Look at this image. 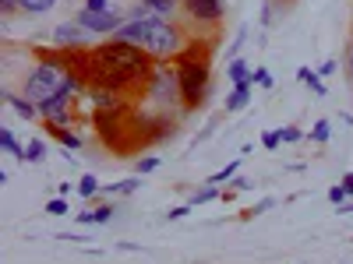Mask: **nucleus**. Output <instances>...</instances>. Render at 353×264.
<instances>
[{"label": "nucleus", "mask_w": 353, "mask_h": 264, "mask_svg": "<svg viewBox=\"0 0 353 264\" xmlns=\"http://www.w3.org/2000/svg\"><path fill=\"white\" fill-rule=\"evenodd\" d=\"M113 36L131 39L141 50H149L156 60H173L176 53L184 50V36L173 21H166L163 14H145V18H128Z\"/></svg>", "instance_id": "nucleus-1"}, {"label": "nucleus", "mask_w": 353, "mask_h": 264, "mask_svg": "<svg viewBox=\"0 0 353 264\" xmlns=\"http://www.w3.org/2000/svg\"><path fill=\"white\" fill-rule=\"evenodd\" d=\"M173 67L181 74V92H184V109H198L209 96L212 85V64H209V43H188L173 56Z\"/></svg>", "instance_id": "nucleus-2"}, {"label": "nucleus", "mask_w": 353, "mask_h": 264, "mask_svg": "<svg viewBox=\"0 0 353 264\" xmlns=\"http://www.w3.org/2000/svg\"><path fill=\"white\" fill-rule=\"evenodd\" d=\"M68 81H74V74L61 64V60H50V56H39V64L25 74V81H21V92L32 99V102H43V99H50V96H57L61 88L68 85Z\"/></svg>", "instance_id": "nucleus-3"}, {"label": "nucleus", "mask_w": 353, "mask_h": 264, "mask_svg": "<svg viewBox=\"0 0 353 264\" xmlns=\"http://www.w3.org/2000/svg\"><path fill=\"white\" fill-rule=\"evenodd\" d=\"M145 96H149L159 109H184V92H181V74H176L173 60H159L156 64V74L145 88Z\"/></svg>", "instance_id": "nucleus-4"}, {"label": "nucleus", "mask_w": 353, "mask_h": 264, "mask_svg": "<svg viewBox=\"0 0 353 264\" xmlns=\"http://www.w3.org/2000/svg\"><path fill=\"white\" fill-rule=\"evenodd\" d=\"M74 18H78L85 28H92L96 36H113L117 28L128 21V14H124V11H117V8H103V11H88V8H81Z\"/></svg>", "instance_id": "nucleus-5"}, {"label": "nucleus", "mask_w": 353, "mask_h": 264, "mask_svg": "<svg viewBox=\"0 0 353 264\" xmlns=\"http://www.w3.org/2000/svg\"><path fill=\"white\" fill-rule=\"evenodd\" d=\"M92 39H96V32H92V28H85L78 18L61 21L53 28V43L57 46H92Z\"/></svg>", "instance_id": "nucleus-6"}, {"label": "nucleus", "mask_w": 353, "mask_h": 264, "mask_svg": "<svg viewBox=\"0 0 353 264\" xmlns=\"http://www.w3.org/2000/svg\"><path fill=\"white\" fill-rule=\"evenodd\" d=\"M184 14L194 25H219V18L226 14L223 0H184Z\"/></svg>", "instance_id": "nucleus-7"}, {"label": "nucleus", "mask_w": 353, "mask_h": 264, "mask_svg": "<svg viewBox=\"0 0 353 264\" xmlns=\"http://www.w3.org/2000/svg\"><path fill=\"white\" fill-rule=\"evenodd\" d=\"M0 99H4V102L21 116V120H36V116H39V102H32L25 92H21V96H14V92H8V88H4V92H0Z\"/></svg>", "instance_id": "nucleus-8"}, {"label": "nucleus", "mask_w": 353, "mask_h": 264, "mask_svg": "<svg viewBox=\"0 0 353 264\" xmlns=\"http://www.w3.org/2000/svg\"><path fill=\"white\" fill-rule=\"evenodd\" d=\"M251 92H254V81L248 78V81H241V85H233V92L226 96V113H241L248 102H251Z\"/></svg>", "instance_id": "nucleus-9"}, {"label": "nucleus", "mask_w": 353, "mask_h": 264, "mask_svg": "<svg viewBox=\"0 0 353 264\" xmlns=\"http://www.w3.org/2000/svg\"><path fill=\"white\" fill-rule=\"evenodd\" d=\"M138 187H141V173L128 176V180H117V184H110V187H103L99 194H103V197H128V194H134Z\"/></svg>", "instance_id": "nucleus-10"}, {"label": "nucleus", "mask_w": 353, "mask_h": 264, "mask_svg": "<svg viewBox=\"0 0 353 264\" xmlns=\"http://www.w3.org/2000/svg\"><path fill=\"white\" fill-rule=\"evenodd\" d=\"M81 226H106L113 219V204H103V208H81V215H74Z\"/></svg>", "instance_id": "nucleus-11"}, {"label": "nucleus", "mask_w": 353, "mask_h": 264, "mask_svg": "<svg viewBox=\"0 0 353 264\" xmlns=\"http://www.w3.org/2000/svg\"><path fill=\"white\" fill-rule=\"evenodd\" d=\"M0 148H4L11 159H21V162H25V148L18 144V138H14L11 127H0Z\"/></svg>", "instance_id": "nucleus-12"}, {"label": "nucleus", "mask_w": 353, "mask_h": 264, "mask_svg": "<svg viewBox=\"0 0 353 264\" xmlns=\"http://www.w3.org/2000/svg\"><path fill=\"white\" fill-rule=\"evenodd\" d=\"M226 78H230V85H241V81H248V78H251L248 60H241V56H233V60L226 64Z\"/></svg>", "instance_id": "nucleus-13"}, {"label": "nucleus", "mask_w": 353, "mask_h": 264, "mask_svg": "<svg viewBox=\"0 0 353 264\" xmlns=\"http://www.w3.org/2000/svg\"><path fill=\"white\" fill-rule=\"evenodd\" d=\"M138 4L149 8L152 14H163V18H166V14H173L176 8H184V0H138Z\"/></svg>", "instance_id": "nucleus-14"}, {"label": "nucleus", "mask_w": 353, "mask_h": 264, "mask_svg": "<svg viewBox=\"0 0 353 264\" xmlns=\"http://www.w3.org/2000/svg\"><path fill=\"white\" fill-rule=\"evenodd\" d=\"M50 134H53L57 141H61L64 148H71V152H74V148H81V144H85V141H81L78 134H71V127H57V124H50Z\"/></svg>", "instance_id": "nucleus-15"}, {"label": "nucleus", "mask_w": 353, "mask_h": 264, "mask_svg": "<svg viewBox=\"0 0 353 264\" xmlns=\"http://www.w3.org/2000/svg\"><path fill=\"white\" fill-rule=\"evenodd\" d=\"M297 81H301V85H311V92H314V96H325V81H321V74H318V71L301 67V71H297Z\"/></svg>", "instance_id": "nucleus-16"}, {"label": "nucleus", "mask_w": 353, "mask_h": 264, "mask_svg": "<svg viewBox=\"0 0 353 264\" xmlns=\"http://www.w3.org/2000/svg\"><path fill=\"white\" fill-rule=\"evenodd\" d=\"M216 197H223V190H219V184H205L201 190H194L191 194V204H194V208H198V204H209V201H216Z\"/></svg>", "instance_id": "nucleus-17"}, {"label": "nucleus", "mask_w": 353, "mask_h": 264, "mask_svg": "<svg viewBox=\"0 0 353 264\" xmlns=\"http://www.w3.org/2000/svg\"><path fill=\"white\" fill-rule=\"evenodd\" d=\"M241 162H244V159H230V162H226L219 173H212V176H209V180H212V184H230L233 176L241 173Z\"/></svg>", "instance_id": "nucleus-18"}, {"label": "nucleus", "mask_w": 353, "mask_h": 264, "mask_svg": "<svg viewBox=\"0 0 353 264\" xmlns=\"http://www.w3.org/2000/svg\"><path fill=\"white\" fill-rule=\"evenodd\" d=\"M21 4V14H46L57 8V0H18Z\"/></svg>", "instance_id": "nucleus-19"}, {"label": "nucleus", "mask_w": 353, "mask_h": 264, "mask_svg": "<svg viewBox=\"0 0 353 264\" xmlns=\"http://www.w3.org/2000/svg\"><path fill=\"white\" fill-rule=\"evenodd\" d=\"M74 190H78V194H81V197L88 201V197H96V194H99L103 187H99V180H96V176H92V173H85V176H81V180H78V187H74Z\"/></svg>", "instance_id": "nucleus-20"}, {"label": "nucleus", "mask_w": 353, "mask_h": 264, "mask_svg": "<svg viewBox=\"0 0 353 264\" xmlns=\"http://www.w3.org/2000/svg\"><path fill=\"white\" fill-rule=\"evenodd\" d=\"M332 138V124L329 120H318L311 131H307V141H314V144H325Z\"/></svg>", "instance_id": "nucleus-21"}, {"label": "nucleus", "mask_w": 353, "mask_h": 264, "mask_svg": "<svg viewBox=\"0 0 353 264\" xmlns=\"http://www.w3.org/2000/svg\"><path fill=\"white\" fill-rule=\"evenodd\" d=\"M43 155H46V141L32 138V141L25 144V162H43Z\"/></svg>", "instance_id": "nucleus-22"}, {"label": "nucleus", "mask_w": 353, "mask_h": 264, "mask_svg": "<svg viewBox=\"0 0 353 264\" xmlns=\"http://www.w3.org/2000/svg\"><path fill=\"white\" fill-rule=\"evenodd\" d=\"M244 43H248V25H241V28H237V36H233V43L226 46V60H233V56H241Z\"/></svg>", "instance_id": "nucleus-23"}, {"label": "nucleus", "mask_w": 353, "mask_h": 264, "mask_svg": "<svg viewBox=\"0 0 353 264\" xmlns=\"http://www.w3.org/2000/svg\"><path fill=\"white\" fill-rule=\"evenodd\" d=\"M159 166H163V159H159V155H145V159H138V162H134V173L149 176V173H156Z\"/></svg>", "instance_id": "nucleus-24"}, {"label": "nucleus", "mask_w": 353, "mask_h": 264, "mask_svg": "<svg viewBox=\"0 0 353 264\" xmlns=\"http://www.w3.org/2000/svg\"><path fill=\"white\" fill-rule=\"evenodd\" d=\"M279 144H283V134H279V127H276V131H265V134H261V148H269V152H276Z\"/></svg>", "instance_id": "nucleus-25"}, {"label": "nucleus", "mask_w": 353, "mask_h": 264, "mask_svg": "<svg viewBox=\"0 0 353 264\" xmlns=\"http://www.w3.org/2000/svg\"><path fill=\"white\" fill-rule=\"evenodd\" d=\"M279 134H283V144H297V141H304V138H307L301 127H293V124H290V127H279Z\"/></svg>", "instance_id": "nucleus-26"}, {"label": "nucleus", "mask_w": 353, "mask_h": 264, "mask_svg": "<svg viewBox=\"0 0 353 264\" xmlns=\"http://www.w3.org/2000/svg\"><path fill=\"white\" fill-rule=\"evenodd\" d=\"M46 215H68V197H64V194H57V197L46 204Z\"/></svg>", "instance_id": "nucleus-27"}, {"label": "nucleus", "mask_w": 353, "mask_h": 264, "mask_svg": "<svg viewBox=\"0 0 353 264\" xmlns=\"http://www.w3.org/2000/svg\"><path fill=\"white\" fill-rule=\"evenodd\" d=\"M251 81L261 85V88H272V71H269V67H254V71H251Z\"/></svg>", "instance_id": "nucleus-28"}, {"label": "nucleus", "mask_w": 353, "mask_h": 264, "mask_svg": "<svg viewBox=\"0 0 353 264\" xmlns=\"http://www.w3.org/2000/svg\"><path fill=\"white\" fill-rule=\"evenodd\" d=\"M269 208H276V197H261L254 208H248L244 212V219H254V215H261V212H269Z\"/></svg>", "instance_id": "nucleus-29"}, {"label": "nucleus", "mask_w": 353, "mask_h": 264, "mask_svg": "<svg viewBox=\"0 0 353 264\" xmlns=\"http://www.w3.org/2000/svg\"><path fill=\"white\" fill-rule=\"evenodd\" d=\"M191 208H194L191 201H188V204H176V208H170V212H166V219H170V222H176V219H184V215H191Z\"/></svg>", "instance_id": "nucleus-30"}, {"label": "nucleus", "mask_w": 353, "mask_h": 264, "mask_svg": "<svg viewBox=\"0 0 353 264\" xmlns=\"http://www.w3.org/2000/svg\"><path fill=\"white\" fill-rule=\"evenodd\" d=\"M18 11H21L18 0H0V14H4V18H14Z\"/></svg>", "instance_id": "nucleus-31"}, {"label": "nucleus", "mask_w": 353, "mask_h": 264, "mask_svg": "<svg viewBox=\"0 0 353 264\" xmlns=\"http://www.w3.org/2000/svg\"><path fill=\"white\" fill-rule=\"evenodd\" d=\"M346 197H350V194H346V187H343V184H336V187L329 190V201H332V204H343Z\"/></svg>", "instance_id": "nucleus-32"}, {"label": "nucleus", "mask_w": 353, "mask_h": 264, "mask_svg": "<svg viewBox=\"0 0 353 264\" xmlns=\"http://www.w3.org/2000/svg\"><path fill=\"white\" fill-rule=\"evenodd\" d=\"M81 8H88V11H103V8H113V4H110V0H85Z\"/></svg>", "instance_id": "nucleus-33"}, {"label": "nucleus", "mask_w": 353, "mask_h": 264, "mask_svg": "<svg viewBox=\"0 0 353 264\" xmlns=\"http://www.w3.org/2000/svg\"><path fill=\"white\" fill-rule=\"evenodd\" d=\"M230 187H233V190H248L251 184H248V176H233V180H230Z\"/></svg>", "instance_id": "nucleus-34"}, {"label": "nucleus", "mask_w": 353, "mask_h": 264, "mask_svg": "<svg viewBox=\"0 0 353 264\" xmlns=\"http://www.w3.org/2000/svg\"><path fill=\"white\" fill-rule=\"evenodd\" d=\"M318 74H321V78H329V74H336V60H325V64L318 67Z\"/></svg>", "instance_id": "nucleus-35"}, {"label": "nucleus", "mask_w": 353, "mask_h": 264, "mask_svg": "<svg viewBox=\"0 0 353 264\" xmlns=\"http://www.w3.org/2000/svg\"><path fill=\"white\" fill-rule=\"evenodd\" d=\"M346 71H350V81H353V43L346 46Z\"/></svg>", "instance_id": "nucleus-36"}, {"label": "nucleus", "mask_w": 353, "mask_h": 264, "mask_svg": "<svg viewBox=\"0 0 353 264\" xmlns=\"http://www.w3.org/2000/svg\"><path fill=\"white\" fill-rule=\"evenodd\" d=\"M339 184L346 187V194H353V173H346V176H343V180H339Z\"/></svg>", "instance_id": "nucleus-37"}, {"label": "nucleus", "mask_w": 353, "mask_h": 264, "mask_svg": "<svg viewBox=\"0 0 353 264\" xmlns=\"http://www.w3.org/2000/svg\"><path fill=\"white\" fill-rule=\"evenodd\" d=\"M339 215H353V201H343L339 204Z\"/></svg>", "instance_id": "nucleus-38"}, {"label": "nucleus", "mask_w": 353, "mask_h": 264, "mask_svg": "<svg viewBox=\"0 0 353 264\" xmlns=\"http://www.w3.org/2000/svg\"><path fill=\"white\" fill-rule=\"evenodd\" d=\"M276 4H290V0H276Z\"/></svg>", "instance_id": "nucleus-39"}]
</instances>
